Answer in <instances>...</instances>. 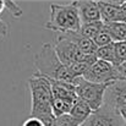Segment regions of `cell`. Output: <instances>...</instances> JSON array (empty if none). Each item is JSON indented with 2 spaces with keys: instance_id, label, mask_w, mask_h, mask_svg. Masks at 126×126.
<instances>
[{
  "instance_id": "obj_1",
  "label": "cell",
  "mask_w": 126,
  "mask_h": 126,
  "mask_svg": "<svg viewBox=\"0 0 126 126\" xmlns=\"http://www.w3.org/2000/svg\"><path fill=\"white\" fill-rule=\"evenodd\" d=\"M31 92V116L42 120L45 126H54L56 116L53 110L51 81L37 72L28 79Z\"/></svg>"
},
{
  "instance_id": "obj_2",
  "label": "cell",
  "mask_w": 126,
  "mask_h": 126,
  "mask_svg": "<svg viewBox=\"0 0 126 126\" xmlns=\"http://www.w3.org/2000/svg\"><path fill=\"white\" fill-rule=\"evenodd\" d=\"M34 72L48 77L49 80L75 82L76 77L71 74L69 67L64 65L54 48V44L43 43L39 51L34 56Z\"/></svg>"
},
{
  "instance_id": "obj_3",
  "label": "cell",
  "mask_w": 126,
  "mask_h": 126,
  "mask_svg": "<svg viewBox=\"0 0 126 126\" xmlns=\"http://www.w3.org/2000/svg\"><path fill=\"white\" fill-rule=\"evenodd\" d=\"M81 26L76 1L50 5V20L45 23L47 30L54 33H66L77 32Z\"/></svg>"
},
{
  "instance_id": "obj_4",
  "label": "cell",
  "mask_w": 126,
  "mask_h": 126,
  "mask_svg": "<svg viewBox=\"0 0 126 126\" xmlns=\"http://www.w3.org/2000/svg\"><path fill=\"white\" fill-rule=\"evenodd\" d=\"M74 83L76 86L77 97L84 100L93 111L99 110L104 105V97L108 84L91 82L84 77H77Z\"/></svg>"
},
{
  "instance_id": "obj_5",
  "label": "cell",
  "mask_w": 126,
  "mask_h": 126,
  "mask_svg": "<svg viewBox=\"0 0 126 126\" xmlns=\"http://www.w3.org/2000/svg\"><path fill=\"white\" fill-rule=\"evenodd\" d=\"M54 48L60 61L66 66H70L79 61H84L91 56L84 54L75 43L69 41L61 33H54Z\"/></svg>"
},
{
  "instance_id": "obj_6",
  "label": "cell",
  "mask_w": 126,
  "mask_h": 126,
  "mask_svg": "<svg viewBox=\"0 0 126 126\" xmlns=\"http://www.w3.org/2000/svg\"><path fill=\"white\" fill-rule=\"evenodd\" d=\"M83 77L91 82L105 84H109L119 80L116 66L108 61H103L99 59L91 66V69L87 71V74Z\"/></svg>"
},
{
  "instance_id": "obj_7",
  "label": "cell",
  "mask_w": 126,
  "mask_h": 126,
  "mask_svg": "<svg viewBox=\"0 0 126 126\" xmlns=\"http://www.w3.org/2000/svg\"><path fill=\"white\" fill-rule=\"evenodd\" d=\"M104 105L119 113L126 107V80H116L108 84L104 97Z\"/></svg>"
},
{
  "instance_id": "obj_8",
  "label": "cell",
  "mask_w": 126,
  "mask_h": 126,
  "mask_svg": "<svg viewBox=\"0 0 126 126\" xmlns=\"http://www.w3.org/2000/svg\"><path fill=\"white\" fill-rule=\"evenodd\" d=\"M102 21L104 23L124 22L126 23V1L119 0H99Z\"/></svg>"
},
{
  "instance_id": "obj_9",
  "label": "cell",
  "mask_w": 126,
  "mask_h": 126,
  "mask_svg": "<svg viewBox=\"0 0 126 126\" xmlns=\"http://www.w3.org/2000/svg\"><path fill=\"white\" fill-rule=\"evenodd\" d=\"M124 124L119 113L103 105L99 110L93 111L82 126H123Z\"/></svg>"
},
{
  "instance_id": "obj_10",
  "label": "cell",
  "mask_w": 126,
  "mask_h": 126,
  "mask_svg": "<svg viewBox=\"0 0 126 126\" xmlns=\"http://www.w3.org/2000/svg\"><path fill=\"white\" fill-rule=\"evenodd\" d=\"M81 25L93 23L102 21L100 7L95 0H76Z\"/></svg>"
},
{
  "instance_id": "obj_11",
  "label": "cell",
  "mask_w": 126,
  "mask_h": 126,
  "mask_svg": "<svg viewBox=\"0 0 126 126\" xmlns=\"http://www.w3.org/2000/svg\"><path fill=\"white\" fill-rule=\"evenodd\" d=\"M51 81V89H53V97L60 98V99H67L75 102L79 97L76 93V86L72 82L66 81H58V80H50Z\"/></svg>"
},
{
  "instance_id": "obj_12",
  "label": "cell",
  "mask_w": 126,
  "mask_h": 126,
  "mask_svg": "<svg viewBox=\"0 0 126 126\" xmlns=\"http://www.w3.org/2000/svg\"><path fill=\"white\" fill-rule=\"evenodd\" d=\"M61 34L64 37H66L69 41L75 43L87 55H94L97 49H98L95 43L93 42L92 39H88L84 36H82V33L80 31H77V32H66V33H61Z\"/></svg>"
},
{
  "instance_id": "obj_13",
  "label": "cell",
  "mask_w": 126,
  "mask_h": 126,
  "mask_svg": "<svg viewBox=\"0 0 126 126\" xmlns=\"http://www.w3.org/2000/svg\"><path fill=\"white\" fill-rule=\"evenodd\" d=\"M92 113H93V110L91 109V107H89L84 100L77 98L76 102H75L74 105H72V109H71V111H70V115H71L77 123H80L81 126H82L84 123H86V120L92 115Z\"/></svg>"
},
{
  "instance_id": "obj_14",
  "label": "cell",
  "mask_w": 126,
  "mask_h": 126,
  "mask_svg": "<svg viewBox=\"0 0 126 126\" xmlns=\"http://www.w3.org/2000/svg\"><path fill=\"white\" fill-rule=\"evenodd\" d=\"M104 28L110 34L114 43L126 42V23L124 22L104 23Z\"/></svg>"
},
{
  "instance_id": "obj_15",
  "label": "cell",
  "mask_w": 126,
  "mask_h": 126,
  "mask_svg": "<svg viewBox=\"0 0 126 126\" xmlns=\"http://www.w3.org/2000/svg\"><path fill=\"white\" fill-rule=\"evenodd\" d=\"M95 56H97V59H99V60L108 61V63H110V64H113V65H115V66L118 65L114 43L110 44V45H107V47L98 48L97 51H95Z\"/></svg>"
},
{
  "instance_id": "obj_16",
  "label": "cell",
  "mask_w": 126,
  "mask_h": 126,
  "mask_svg": "<svg viewBox=\"0 0 126 126\" xmlns=\"http://www.w3.org/2000/svg\"><path fill=\"white\" fill-rule=\"evenodd\" d=\"M76 102V100H75ZM72 100H67V99H60V98H54L53 99V110H54V115L61 116V115H66L70 114L74 103Z\"/></svg>"
},
{
  "instance_id": "obj_17",
  "label": "cell",
  "mask_w": 126,
  "mask_h": 126,
  "mask_svg": "<svg viewBox=\"0 0 126 126\" xmlns=\"http://www.w3.org/2000/svg\"><path fill=\"white\" fill-rule=\"evenodd\" d=\"M104 28V22L99 21V22H93V23H87V25H82L80 32L82 33V36H84L88 39L94 41V38L98 36V33Z\"/></svg>"
},
{
  "instance_id": "obj_18",
  "label": "cell",
  "mask_w": 126,
  "mask_h": 126,
  "mask_svg": "<svg viewBox=\"0 0 126 126\" xmlns=\"http://www.w3.org/2000/svg\"><path fill=\"white\" fill-rule=\"evenodd\" d=\"M93 42L95 43V45L98 47V48H102V47H107V45H110V44H113V39H111V37H110V34L107 32V30L105 28H103L99 33H98V36L94 38V41Z\"/></svg>"
},
{
  "instance_id": "obj_19",
  "label": "cell",
  "mask_w": 126,
  "mask_h": 126,
  "mask_svg": "<svg viewBox=\"0 0 126 126\" xmlns=\"http://www.w3.org/2000/svg\"><path fill=\"white\" fill-rule=\"evenodd\" d=\"M54 126H81V124L77 123L70 114H66V115L58 116L55 119Z\"/></svg>"
},
{
  "instance_id": "obj_20",
  "label": "cell",
  "mask_w": 126,
  "mask_h": 126,
  "mask_svg": "<svg viewBox=\"0 0 126 126\" xmlns=\"http://www.w3.org/2000/svg\"><path fill=\"white\" fill-rule=\"evenodd\" d=\"M114 45H115L116 61H118V65H120V64H123V63L126 61V42L114 43Z\"/></svg>"
},
{
  "instance_id": "obj_21",
  "label": "cell",
  "mask_w": 126,
  "mask_h": 126,
  "mask_svg": "<svg viewBox=\"0 0 126 126\" xmlns=\"http://www.w3.org/2000/svg\"><path fill=\"white\" fill-rule=\"evenodd\" d=\"M5 6H6V10H7L14 17H21V16H22V9L18 6V4H17L16 1L5 0Z\"/></svg>"
},
{
  "instance_id": "obj_22",
  "label": "cell",
  "mask_w": 126,
  "mask_h": 126,
  "mask_svg": "<svg viewBox=\"0 0 126 126\" xmlns=\"http://www.w3.org/2000/svg\"><path fill=\"white\" fill-rule=\"evenodd\" d=\"M22 126H45V125H44V123L42 120H39L37 118H33V116H30L27 120H25Z\"/></svg>"
},
{
  "instance_id": "obj_23",
  "label": "cell",
  "mask_w": 126,
  "mask_h": 126,
  "mask_svg": "<svg viewBox=\"0 0 126 126\" xmlns=\"http://www.w3.org/2000/svg\"><path fill=\"white\" fill-rule=\"evenodd\" d=\"M6 36H7V26L0 18V37H6Z\"/></svg>"
},
{
  "instance_id": "obj_24",
  "label": "cell",
  "mask_w": 126,
  "mask_h": 126,
  "mask_svg": "<svg viewBox=\"0 0 126 126\" xmlns=\"http://www.w3.org/2000/svg\"><path fill=\"white\" fill-rule=\"evenodd\" d=\"M119 114H120V116L123 118L124 123H126V107H125V108H123V109L119 111Z\"/></svg>"
},
{
  "instance_id": "obj_25",
  "label": "cell",
  "mask_w": 126,
  "mask_h": 126,
  "mask_svg": "<svg viewBox=\"0 0 126 126\" xmlns=\"http://www.w3.org/2000/svg\"><path fill=\"white\" fill-rule=\"evenodd\" d=\"M6 10V6H5V0H0V14H2V11Z\"/></svg>"
},
{
  "instance_id": "obj_26",
  "label": "cell",
  "mask_w": 126,
  "mask_h": 126,
  "mask_svg": "<svg viewBox=\"0 0 126 126\" xmlns=\"http://www.w3.org/2000/svg\"><path fill=\"white\" fill-rule=\"evenodd\" d=\"M123 126H126V123H125V124H124V125H123Z\"/></svg>"
}]
</instances>
